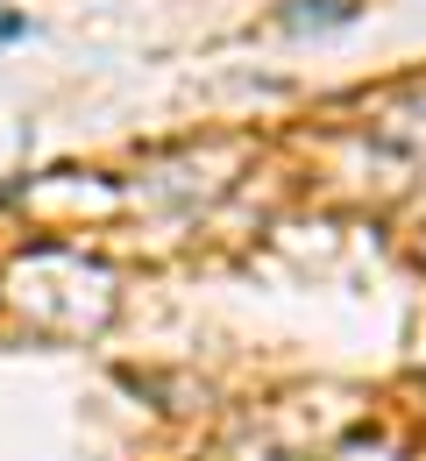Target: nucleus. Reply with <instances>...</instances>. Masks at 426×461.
Wrapping results in <instances>:
<instances>
[{
    "instance_id": "obj_1",
    "label": "nucleus",
    "mask_w": 426,
    "mask_h": 461,
    "mask_svg": "<svg viewBox=\"0 0 426 461\" xmlns=\"http://www.w3.org/2000/svg\"><path fill=\"white\" fill-rule=\"evenodd\" d=\"M313 22H327V29H341V22H356V7H341V0H305L299 14H292V29H313Z\"/></svg>"
}]
</instances>
